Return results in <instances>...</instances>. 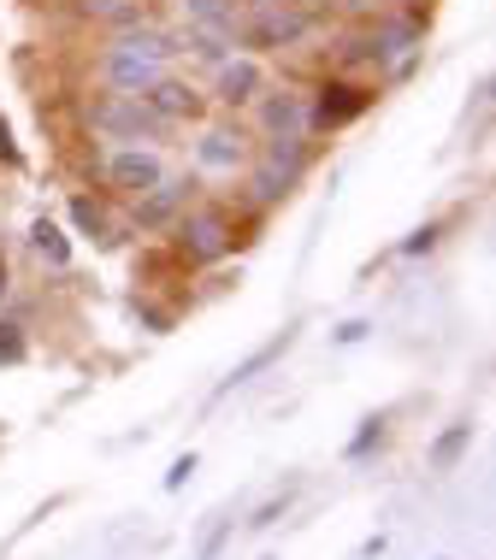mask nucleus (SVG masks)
Returning a JSON list of instances; mask_svg holds the SVG:
<instances>
[{
	"label": "nucleus",
	"mask_w": 496,
	"mask_h": 560,
	"mask_svg": "<svg viewBox=\"0 0 496 560\" xmlns=\"http://www.w3.org/2000/svg\"><path fill=\"white\" fill-rule=\"evenodd\" d=\"M308 172H313L308 136H266V142L254 148V160H249V201L261 207V213L278 207V201H290Z\"/></svg>",
	"instance_id": "obj_1"
},
{
	"label": "nucleus",
	"mask_w": 496,
	"mask_h": 560,
	"mask_svg": "<svg viewBox=\"0 0 496 560\" xmlns=\"http://www.w3.org/2000/svg\"><path fill=\"white\" fill-rule=\"evenodd\" d=\"M296 490H302V483L290 478V483H284V490H273V495H266V502H261V508L249 513V532H266V525H278L284 513H290V502H296Z\"/></svg>",
	"instance_id": "obj_19"
},
{
	"label": "nucleus",
	"mask_w": 496,
	"mask_h": 560,
	"mask_svg": "<svg viewBox=\"0 0 496 560\" xmlns=\"http://www.w3.org/2000/svg\"><path fill=\"white\" fill-rule=\"evenodd\" d=\"M249 160H254V148H249V130L237 125V118L201 125V136H195V165H201V172L237 177V172H249Z\"/></svg>",
	"instance_id": "obj_6"
},
{
	"label": "nucleus",
	"mask_w": 496,
	"mask_h": 560,
	"mask_svg": "<svg viewBox=\"0 0 496 560\" xmlns=\"http://www.w3.org/2000/svg\"><path fill=\"white\" fill-rule=\"evenodd\" d=\"M266 89V66L254 54H231L224 66L214 71V89H207V107H224V113H243L254 107V95Z\"/></svg>",
	"instance_id": "obj_7"
},
{
	"label": "nucleus",
	"mask_w": 496,
	"mask_h": 560,
	"mask_svg": "<svg viewBox=\"0 0 496 560\" xmlns=\"http://www.w3.org/2000/svg\"><path fill=\"white\" fill-rule=\"evenodd\" d=\"M372 107H379V89L360 83V78H343V71H331V78H320V89L308 95V136L349 130L355 118H367Z\"/></svg>",
	"instance_id": "obj_4"
},
{
	"label": "nucleus",
	"mask_w": 496,
	"mask_h": 560,
	"mask_svg": "<svg viewBox=\"0 0 496 560\" xmlns=\"http://www.w3.org/2000/svg\"><path fill=\"white\" fill-rule=\"evenodd\" d=\"M101 177H107L113 195H125V201H137V195H148L165 177V160L154 154V148H118V154L101 160Z\"/></svg>",
	"instance_id": "obj_9"
},
{
	"label": "nucleus",
	"mask_w": 496,
	"mask_h": 560,
	"mask_svg": "<svg viewBox=\"0 0 496 560\" xmlns=\"http://www.w3.org/2000/svg\"><path fill=\"white\" fill-rule=\"evenodd\" d=\"M296 330H302V325H284L273 342H261V348H254L249 360H237V366H231V377H224V384H219V396H224V389H237V384H254V377H261L266 366H278V360H284V348L296 342Z\"/></svg>",
	"instance_id": "obj_14"
},
{
	"label": "nucleus",
	"mask_w": 496,
	"mask_h": 560,
	"mask_svg": "<svg viewBox=\"0 0 496 560\" xmlns=\"http://www.w3.org/2000/svg\"><path fill=\"white\" fill-rule=\"evenodd\" d=\"M231 532H237V520H219L214 532L201 537V549H195V560H219V555H224V542H231Z\"/></svg>",
	"instance_id": "obj_22"
},
{
	"label": "nucleus",
	"mask_w": 496,
	"mask_h": 560,
	"mask_svg": "<svg viewBox=\"0 0 496 560\" xmlns=\"http://www.w3.org/2000/svg\"><path fill=\"white\" fill-rule=\"evenodd\" d=\"M189 195H195V177H160L148 195L130 201V207H137L130 219H137V231H172V219L189 207Z\"/></svg>",
	"instance_id": "obj_12"
},
{
	"label": "nucleus",
	"mask_w": 496,
	"mask_h": 560,
	"mask_svg": "<svg viewBox=\"0 0 496 560\" xmlns=\"http://www.w3.org/2000/svg\"><path fill=\"white\" fill-rule=\"evenodd\" d=\"M83 125L95 130L101 142H125V148H148V142H165V136H172V125H165L142 95H113V89L83 107Z\"/></svg>",
	"instance_id": "obj_3"
},
{
	"label": "nucleus",
	"mask_w": 496,
	"mask_h": 560,
	"mask_svg": "<svg viewBox=\"0 0 496 560\" xmlns=\"http://www.w3.org/2000/svg\"><path fill=\"white\" fill-rule=\"evenodd\" d=\"M308 36H313V12L302 7V0H278V7H261L249 24H237V48H249L254 59L302 48Z\"/></svg>",
	"instance_id": "obj_5"
},
{
	"label": "nucleus",
	"mask_w": 496,
	"mask_h": 560,
	"mask_svg": "<svg viewBox=\"0 0 496 560\" xmlns=\"http://www.w3.org/2000/svg\"><path fill=\"white\" fill-rule=\"evenodd\" d=\"M0 165H24V148L12 142V125H7V113H0Z\"/></svg>",
	"instance_id": "obj_25"
},
{
	"label": "nucleus",
	"mask_w": 496,
	"mask_h": 560,
	"mask_svg": "<svg viewBox=\"0 0 496 560\" xmlns=\"http://www.w3.org/2000/svg\"><path fill=\"white\" fill-rule=\"evenodd\" d=\"M71 224H78L83 236H107L113 231V219H107V207L95 201L89 189H71Z\"/></svg>",
	"instance_id": "obj_18"
},
{
	"label": "nucleus",
	"mask_w": 496,
	"mask_h": 560,
	"mask_svg": "<svg viewBox=\"0 0 496 560\" xmlns=\"http://www.w3.org/2000/svg\"><path fill=\"white\" fill-rule=\"evenodd\" d=\"M384 7H419V0H384Z\"/></svg>",
	"instance_id": "obj_30"
},
{
	"label": "nucleus",
	"mask_w": 496,
	"mask_h": 560,
	"mask_svg": "<svg viewBox=\"0 0 496 560\" xmlns=\"http://www.w3.org/2000/svg\"><path fill=\"white\" fill-rule=\"evenodd\" d=\"M237 7H249V12H261V7H278V0H237Z\"/></svg>",
	"instance_id": "obj_28"
},
{
	"label": "nucleus",
	"mask_w": 496,
	"mask_h": 560,
	"mask_svg": "<svg viewBox=\"0 0 496 560\" xmlns=\"http://www.w3.org/2000/svg\"><path fill=\"white\" fill-rule=\"evenodd\" d=\"M30 248H36L48 266H71V236H66V224L48 219V213L30 224Z\"/></svg>",
	"instance_id": "obj_16"
},
{
	"label": "nucleus",
	"mask_w": 496,
	"mask_h": 560,
	"mask_svg": "<svg viewBox=\"0 0 496 560\" xmlns=\"http://www.w3.org/2000/svg\"><path fill=\"white\" fill-rule=\"evenodd\" d=\"M95 78L113 89V95H142L148 83L165 78V59L154 54H137V48H118V42H107V54H101Z\"/></svg>",
	"instance_id": "obj_8"
},
{
	"label": "nucleus",
	"mask_w": 496,
	"mask_h": 560,
	"mask_svg": "<svg viewBox=\"0 0 496 560\" xmlns=\"http://www.w3.org/2000/svg\"><path fill=\"white\" fill-rule=\"evenodd\" d=\"M78 12L89 24H101V30H113V36H125V30H137L154 19V7L148 0H78Z\"/></svg>",
	"instance_id": "obj_13"
},
{
	"label": "nucleus",
	"mask_w": 496,
	"mask_h": 560,
	"mask_svg": "<svg viewBox=\"0 0 496 560\" xmlns=\"http://www.w3.org/2000/svg\"><path fill=\"white\" fill-rule=\"evenodd\" d=\"M195 466H201V460H195V454H177V460H172V472H165V490L177 495V490H184V483L195 478Z\"/></svg>",
	"instance_id": "obj_23"
},
{
	"label": "nucleus",
	"mask_w": 496,
	"mask_h": 560,
	"mask_svg": "<svg viewBox=\"0 0 496 560\" xmlns=\"http://www.w3.org/2000/svg\"><path fill=\"white\" fill-rule=\"evenodd\" d=\"M177 7H184V19L195 30H219V36L237 42V24H243V19H237V12H243L237 0H177Z\"/></svg>",
	"instance_id": "obj_15"
},
{
	"label": "nucleus",
	"mask_w": 496,
	"mask_h": 560,
	"mask_svg": "<svg viewBox=\"0 0 496 560\" xmlns=\"http://www.w3.org/2000/svg\"><path fill=\"white\" fill-rule=\"evenodd\" d=\"M142 325H148V330H172V313H160V307H148V313H142Z\"/></svg>",
	"instance_id": "obj_27"
},
{
	"label": "nucleus",
	"mask_w": 496,
	"mask_h": 560,
	"mask_svg": "<svg viewBox=\"0 0 496 560\" xmlns=\"http://www.w3.org/2000/svg\"><path fill=\"white\" fill-rule=\"evenodd\" d=\"M372 443H384V419H379V413H372V419H360V431H355V443H349V448H343V454H349V460H360V454H367Z\"/></svg>",
	"instance_id": "obj_21"
},
{
	"label": "nucleus",
	"mask_w": 496,
	"mask_h": 560,
	"mask_svg": "<svg viewBox=\"0 0 496 560\" xmlns=\"http://www.w3.org/2000/svg\"><path fill=\"white\" fill-rule=\"evenodd\" d=\"M237 219H231V207H219V201H189L184 213L172 219V254L184 266H214L224 260V254L237 248Z\"/></svg>",
	"instance_id": "obj_2"
},
{
	"label": "nucleus",
	"mask_w": 496,
	"mask_h": 560,
	"mask_svg": "<svg viewBox=\"0 0 496 560\" xmlns=\"http://www.w3.org/2000/svg\"><path fill=\"white\" fill-rule=\"evenodd\" d=\"M0 295H7V260H0Z\"/></svg>",
	"instance_id": "obj_29"
},
{
	"label": "nucleus",
	"mask_w": 496,
	"mask_h": 560,
	"mask_svg": "<svg viewBox=\"0 0 496 560\" xmlns=\"http://www.w3.org/2000/svg\"><path fill=\"white\" fill-rule=\"evenodd\" d=\"M438 236H443L438 224H419V231H414L408 242H402V254H431V248H438Z\"/></svg>",
	"instance_id": "obj_24"
},
{
	"label": "nucleus",
	"mask_w": 496,
	"mask_h": 560,
	"mask_svg": "<svg viewBox=\"0 0 496 560\" xmlns=\"http://www.w3.org/2000/svg\"><path fill=\"white\" fill-rule=\"evenodd\" d=\"M468 448H473V425H449L438 443H431V454H426L431 472H455V460H461Z\"/></svg>",
	"instance_id": "obj_17"
},
{
	"label": "nucleus",
	"mask_w": 496,
	"mask_h": 560,
	"mask_svg": "<svg viewBox=\"0 0 496 560\" xmlns=\"http://www.w3.org/2000/svg\"><path fill=\"white\" fill-rule=\"evenodd\" d=\"M367 330H372L367 319H349V325H337V330H331V337H337L343 348H349V342H360V337H367Z\"/></svg>",
	"instance_id": "obj_26"
},
{
	"label": "nucleus",
	"mask_w": 496,
	"mask_h": 560,
	"mask_svg": "<svg viewBox=\"0 0 496 560\" xmlns=\"http://www.w3.org/2000/svg\"><path fill=\"white\" fill-rule=\"evenodd\" d=\"M142 101L165 118V125H201L207 118V89H195L189 78H172V71H165L160 83H148Z\"/></svg>",
	"instance_id": "obj_10"
},
{
	"label": "nucleus",
	"mask_w": 496,
	"mask_h": 560,
	"mask_svg": "<svg viewBox=\"0 0 496 560\" xmlns=\"http://www.w3.org/2000/svg\"><path fill=\"white\" fill-rule=\"evenodd\" d=\"M254 125H261V136H308V95L266 83L254 95Z\"/></svg>",
	"instance_id": "obj_11"
},
{
	"label": "nucleus",
	"mask_w": 496,
	"mask_h": 560,
	"mask_svg": "<svg viewBox=\"0 0 496 560\" xmlns=\"http://www.w3.org/2000/svg\"><path fill=\"white\" fill-rule=\"evenodd\" d=\"M30 354V342H24V330L12 325V319H0V366H19V360Z\"/></svg>",
	"instance_id": "obj_20"
}]
</instances>
